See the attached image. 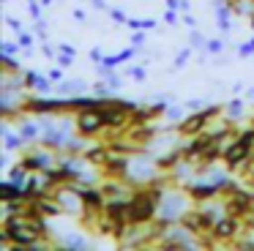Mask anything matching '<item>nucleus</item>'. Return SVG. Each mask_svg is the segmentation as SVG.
<instances>
[{
    "label": "nucleus",
    "mask_w": 254,
    "mask_h": 251,
    "mask_svg": "<svg viewBox=\"0 0 254 251\" xmlns=\"http://www.w3.org/2000/svg\"><path fill=\"white\" fill-rule=\"evenodd\" d=\"M191 199L194 196L189 194V188L183 186V188H164V194H161V202H159V216L161 221L167 224H178L186 218V213L191 210Z\"/></svg>",
    "instance_id": "1"
},
{
    "label": "nucleus",
    "mask_w": 254,
    "mask_h": 251,
    "mask_svg": "<svg viewBox=\"0 0 254 251\" xmlns=\"http://www.w3.org/2000/svg\"><path fill=\"white\" fill-rule=\"evenodd\" d=\"M252 158H254V145L238 139L235 145L224 153V158H221V161H224V167L230 169V172H238V169H246Z\"/></svg>",
    "instance_id": "2"
},
{
    "label": "nucleus",
    "mask_w": 254,
    "mask_h": 251,
    "mask_svg": "<svg viewBox=\"0 0 254 251\" xmlns=\"http://www.w3.org/2000/svg\"><path fill=\"white\" fill-rule=\"evenodd\" d=\"M77 131L82 136H93L99 131H104V118H101L99 109H82V112H77Z\"/></svg>",
    "instance_id": "3"
},
{
    "label": "nucleus",
    "mask_w": 254,
    "mask_h": 251,
    "mask_svg": "<svg viewBox=\"0 0 254 251\" xmlns=\"http://www.w3.org/2000/svg\"><path fill=\"white\" fill-rule=\"evenodd\" d=\"M232 3L230 0H216V22H219V30L224 33H232Z\"/></svg>",
    "instance_id": "4"
},
{
    "label": "nucleus",
    "mask_w": 254,
    "mask_h": 251,
    "mask_svg": "<svg viewBox=\"0 0 254 251\" xmlns=\"http://www.w3.org/2000/svg\"><path fill=\"white\" fill-rule=\"evenodd\" d=\"M0 134H3V147H6L8 153H14V150H22L25 139H22V134H19V131H14V128H11V123H8V118L3 120V126H0Z\"/></svg>",
    "instance_id": "5"
},
{
    "label": "nucleus",
    "mask_w": 254,
    "mask_h": 251,
    "mask_svg": "<svg viewBox=\"0 0 254 251\" xmlns=\"http://www.w3.org/2000/svg\"><path fill=\"white\" fill-rule=\"evenodd\" d=\"M52 85H55V82L47 79V76H41L39 71H33V68L25 71V87H28V93H30V90H36V93H50Z\"/></svg>",
    "instance_id": "6"
},
{
    "label": "nucleus",
    "mask_w": 254,
    "mask_h": 251,
    "mask_svg": "<svg viewBox=\"0 0 254 251\" xmlns=\"http://www.w3.org/2000/svg\"><path fill=\"white\" fill-rule=\"evenodd\" d=\"M55 90L61 93V96H79V93L88 90V82L85 79H68V82H58Z\"/></svg>",
    "instance_id": "7"
},
{
    "label": "nucleus",
    "mask_w": 254,
    "mask_h": 251,
    "mask_svg": "<svg viewBox=\"0 0 254 251\" xmlns=\"http://www.w3.org/2000/svg\"><path fill=\"white\" fill-rule=\"evenodd\" d=\"M243 101L241 98H232V101L224 104V109H221V115H224L227 120H232V123H241V115H243Z\"/></svg>",
    "instance_id": "8"
},
{
    "label": "nucleus",
    "mask_w": 254,
    "mask_h": 251,
    "mask_svg": "<svg viewBox=\"0 0 254 251\" xmlns=\"http://www.w3.org/2000/svg\"><path fill=\"white\" fill-rule=\"evenodd\" d=\"M99 76L110 85V90H121V87H123V79L112 68H107V65H99Z\"/></svg>",
    "instance_id": "9"
},
{
    "label": "nucleus",
    "mask_w": 254,
    "mask_h": 251,
    "mask_svg": "<svg viewBox=\"0 0 254 251\" xmlns=\"http://www.w3.org/2000/svg\"><path fill=\"white\" fill-rule=\"evenodd\" d=\"M131 30H153L156 27V19H134V16H128V22H126Z\"/></svg>",
    "instance_id": "10"
},
{
    "label": "nucleus",
    "mask_w": 254,
    "mask_h": 251,
    "mask_svg": "<svg viewBox=\"0 0 254 251\" xmlns=\"http://www.w3.org/2000/svg\"><path fill=\"white\" fill-rule=\"evenodd\" d=\"M164 115H167V120H170V123H175V126H181L183 120V109L181 107H172V104H167V109H164Z\"/></svg>",
    "instance_id": "11"
},
{
    "label": "nucleus",
    "mask_w": 254,
    "mask_h": 251,
    "mask_svg": "<svg viewBox=\"0 0 254 251\" xmlns=\"http://www.w3.org/2000/svg\"><path fill=\"white\" fill-rule=\"evenodd\" d=\"M191 55H194V47H191V44H189V47H183L181 52L175 55V68H183V65L191 60Z\"/></svg>",
    "instance_id": "12"
},
{
    "label": "nucleus",
    "mask_w": 254,
    "mask_h": 251,
    "mask_svg": "<svg viewBox=\"0 0 254 251\" xmlns=\"http://www.w3.org/2000/svg\"><path fill=\"white\" fill-rule=\"evenodd\" d=\"M189 44L197 47V49H205V47H208V38H205L199 30H191V33H189Z\"/></svg>",
    "instance_id": "13"
},
{
    "label": "nucleus",
    "mask_w": 254,
    "mask_h": 251,
    "mask_svg": "<svg viewBox=\"0 0 254 251\" xmlns=\"http://www.w3.org/2000/svg\"><path fill=\"white\" fill-rule=\"evenodd\" d=\"M19 52H22L19 41H3L0 44V55H19Z\"/></svg>",
    "instance_id": "14"
},
{
    "label": "nucleus",
    "mask_w": 254,
    "mask_h": 251,
    "mask_svg": "<svg viewBox=\"0 0 254 251\" xmlns=\"http://www.w3.org/2000/svg\"><path fill=\"white\" fill-rule=\"evenodd\" d=\"M224 47H227V44L221 41V38H208V47H205V49H208V55H221V52H224Z\"/></svg>",
    "instance_id": "15"
},
{
    "label": "nucleus",
    "mask_w": 254,
    "mask_h": 251,
    "mask_svg": "<svg viewBox=\"0 0 254 251\" xmlns=\"http://www.w3.org/2000/svg\"><path fill=\"white\" fill-rule=\"evenodd\" d=\"M128 76L134 82H145L148 79V71H145V65H134V68H128Z\"/></svg>",
    "instance_id": "16"
},
{
    "label": "nucleus",
    "mask_w": 254,
    "mask_h": 251,
    "mask_svg": "<svg viewBox=\"0 0 254 251\" xmlns=\"http://www.w3.org/2000/svg\"><path fill=\"white\" fill-rule=\"evenodd\" d=\"M17 41H19V47H22V49H30V47H33V36H30V33H25V30L17 33Z\"/></svg>",
    "instance_id": "17"
},
{
    "label": "nucleus",
    "mask_w": 254,
    "mask_h": 251,
    "mask_svg": "<svg viewBox=\"0 0 254 251\" xmlns=\"http://www.w3.org/2000/svg\"><path fill=\"white\" fill-rule=\"evenodd\" d=\"M238 55H241V58H252L254 55V38L246 44H241V47H238Z\"/></svg>",
    "instance_id": "18"
},
{
    "label": "nucleus",
    "mask_w": 254,
    "mask_h": 251,
    "mask_svg": "<svg viewBox=\"0 0 254 251\" xmlns=\"http://www.w3.org/2000/svg\"><path fill=\"white\" fill-rule=\"evenodd\" d=\"M110 16L118 22V25H126L128 22V16H126V11H121V8H110Z\"/></svg>",
    "instance_id": "19"
},
{
    "label": "nucleus",
    "mask_w": 254,
    "mask_h": 251,
    "mask_svg": "<svg viewBox=\"0 0 254 251\" xmlns=\"http://www.w3.org/2000/svg\"><path fill=\"white\" fill-rule=\"evenodd\" d=\"M186 109H189V112H199V109H205V101H202V98H189Z\"/></svg>",
    "instance_id": "20"
},
{
    "label": "nucleus",
    "mask_w": 254,
    "mask_h": 251,
    "mask_svg": "<svg viewBox=\"0 0 254 251\" xmlns=\"http://www.w3.org/2000/svg\"><path fill=\"white\" fill-rule=\"evenodd\" d=\"M164 22H167V25H178V22H181L178 8H167V11H164Z\"/></svg>",
    "instance_id": "21"
},
{
    "label": "nucleus",
    "mask_w": 254,
    "mask_h": 251,
    "mask_svg": "<svg viewBox=\"0 0 254 251\" xmlns=\"http://www.w3.org/2000/svg\"><path fill=\"white\" fill-rule=\"evenodd\" d=\"M71 63H74V55H66V52H61V55H58V65H63V68H68Z\"/></svg>",
    "instance_id": "22"
},
{
    "label": "nucleus",
    "mask_w": 254,
    "mask_h": 251,
    "mask_svg": "<svg viewBox=\"0 0 254 251\" xmlns=\"http://www.w3.org/2000/svg\"><path fill=\"white\" fill-rule=\"evenodd\" d=\"M6 25H8V27H14V33L25 30V27H22V22H19L17 16H6Z\"/></svg>",
    "instance_id": "23"
},
{
    "label": "nucleus",
    "mask_w": 254,
    "mask_h": 251,
    "mask_svg": "<svg viewBox=\"0 0 254 251\" xmlns=\"http://www.w3.org/2000/svg\"><path fill=\"white\" fill-rule=\"evenodd\" d=\"M90 60H93L96 65H101V60H104V52H101L99 47H93V49H90Z\"/></svg>",
    "instance_id": "24"
},
{
    "label": "nucleus",
    "mask_w": 254,
    "mask_h": 251,
    "mask_svg": "<svg viewBox=\"0 0 254 251\" xmlns=\"http://www.w3.org/2000/svg\"><path fill=\"white\" fill-rule=\"evenodd\" d=\"M131 44H134V47H142V44H145V33L142 30H134L131 33Z\"/></svg>",
    "instance_id": "25"
},
{
    "label": "nucleus",
    "mask_w": 254,
    "mask_h": 251,
    "mask_svg": "<svg viewBox=\"0 0 254 251\" xmlns=\"http://www.w3.org/2000/svg\"><path fill=\"white\" fill-rule=\"evenodd\" d=\"M50 79L55 82V85H58V82H63V65H58V68L50 71Z\"/></svg>",
    "instance_id": "26"
},
{
    "label": "nucleus",
    "mask_w": 254,
    "mask_h": 251,
    "mask_svg": "<svg viewBox=\"0 0 254 251\" xmlns=\"http://www.w3.org/2000/svg\"><path fill=\"white\" fill-rule=\"evenodd\" d=\"M71 16H74L77 22H88V14H85L82 8H74V11H71Z\"/></svg>",
    "instance_id": "27"
},
{
    "label": "nucleus",
    "mask_w": 254,
    "mask_h": 251,
    "mask_svg": "<svg viewBox=\"0 0 254 251\" xmlns=\"http://www.w3.org/2000/svg\"><path fill=\"white\" fill-rule=\"evenodd\" d=\"M183 25H186V27H194V25H197V19L191 16V11H186V14H183Z\"/></svg>",
    "instance_id": "28"
},
{
    "label": "nucleus",
    "mask_w": 254,
    "mask_h": 251,
    "mask_svg": "<svg viewBox=\"0 0 254 251\" xmlns=\"http://www.w3.org/2000/svg\"><path fill=\"white\" fill-rule=\"evenodd\" d=\"M61 52H66V55H77V49H74L71 44H61Z\"/></svg>",
    "instance_id": "29"
},
{
    "label": "nucleus",
    "mask_w": 254,
    "mask_h": 251,
    "mask_svg": "<svg viewBox=\"0 0 254 251\" xmlns=\"http://www.w3.org/2000/svg\"><path fill=\"white\" fill-rule=\"evenodd\" d=\"M90 3H93V8H99V11H110V8H107L104 0H90Z\"/></svg>",
    "instance_id": "30"
},
{
    "label": "nucleus",
    "mask_w": 254,
    "mask_h": 251,
    "mask_svg": "<svg viewBox=\"0 0 254 251\" xmlns=\"http://www.w3.org/2000/svg\"><path fill=\"white\" fill-rule=\"evenodd\" d=\"M41 52H44V58H55V52H52V47H47V44L41 47Z\"/></svg>",
    "instance_id": "31"
},
{
    "label": "nucleus",
    "mask_w": 254,
    "mask_h": 251,
    "mask_svg": "<svg viewBox=\"0 0 254 251\" xmlns=\"http://www.w3.org/2000/svg\"><path fill=\"white\" fill-rule=\"evenodd\" d=\"M181 11H183V14H186V11H191V3H189V0H183V3H181Z\"/></svg>",
    "instance_id": "32"
},
{
    "label": "nucleus",
    "mask_w": 254,
    "mask_h": 251,
    "mask_svg": "<svg viewBox=\"0 0 254 251\" xmlns=\"http://www.w3.org/2000/svg\"><path fill=\"white\" fill-rule=\"evenodd\" d=\"M39 3H41V5H52V0H39Z\"/></svg>",
    "instance_id": "33"
},
{
    "label": "nucleus",
    "mask_w": 254,
    "mask_h": 251,
    "mask_svg": "<svg viewBox=\"0 0 254 251\" xmlns=\"http://www.w3.org/2000/svg\"><path fill=\"white\" fill-rule=\"evenodd\" d=\"M249 98H252V101H254V87H252V90H249Z\"/></svg>",
    "instance_id": "34"
},
{
    "label": "nucleus",
    "mask_w": 254,
    "mask_h": 251,
    "mask_svg": "<svg viewBox=\"0 0 254 251\" xmlns=\"http://www.w3.org/2000/svg\"><path fill=\"white\" fill-rule=\"evenodd\" d=\"M3 3H11V0H3Z\"/></svg>",
    "instance_id": "35"
}]
</instances>
